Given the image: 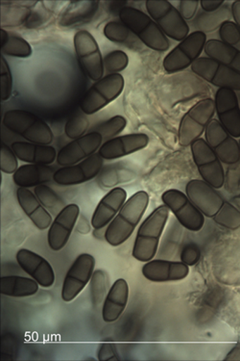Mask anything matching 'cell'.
<instances>
[{
  "instance_id": "6da1fadb",
  "label": "cell",
  "mask_w": 240,
  "mask_h": 361,
  "mask_svg": "<svg viewBox=\"0 0 240 361\" xmlns=\"http://www.w3.org/2000/svg\"><path fill=\"white\" fill-rule=\"evenodd\" d=\"M186 194L205 217L229 231L240 228V210L219 193L217 189L203 179H192L186 186Z\"/></svg>"
},
{
  "instance_id": "7a4b0ae2",
  "label": "cell",
  "mask_w": 240,
  "mask_h": 361,
  "mask_svg": "<svg viewBox=\"0 0 240 361\" xmlns=\"http://www.w3.org/2000/svg\"><path fill=\"white\" fill-rule=\"evenodd\" d=\"M149 202L150 197L147 192L139 191L132 195L107 226L104 234L107 243L113 247L125 243L134 233V229L138 228L149 208Z\"/></svg>"
},
{
  "instance_id": "3957f363",
  "label": "cell",
  "mask_w": 240,
  "mask_h": 361,
  "mask_svg": "<svg viewBox=\"0 0 240 361\" xmlns=\"http://www.w3.org/2000/svg\"><path fill=\"white\" fill-rule=\"evenodd\" d=\"M170 213L168 207L160 205L142 222L137 233L132 252L134 259L146 263L156 257Z\"/></svg>"
},
{
  "instance_id": "277c9868",
  "label": "cell",
  "mask_w": 240,
  "mask_h": 361,
  "mask_svg": "<svg viewBox=\"0 0 240 361\" xmlns=\"http://www.w3.org/2000/svg\"><path fill=\"white\" fill-rule=\"evenodd\" d=\"M120 20L149 49L165 52L170 49V42L162 29L146 13L137 8L126 6L120 11Z\"/></svg>"
},
{
  "instance_id": "5b68a950",
  "label": "cell",
  "mask_w": 240,
  "mask_h": 361,
  "mask_svg": "<svg viewBox=\"0 0 240 361\" xmlns=\"http://www.w3.org/2000/svg\"><path fill=\"white\" fill-rule=\"evenodd\" d=\"M2 123L8 130L23 137L26 142L46 146H50L53 142L54 134L50 126L43 118L26 110H8Z\"/></svg>"
},
{
  "instance_id": "8992f818",
  "label": "cell",
  "mask_w": 240,
  "mask_h": 361,
  "mask_svg": "<svg viewBox=\"0 0 240 361\" xmlns=\"http://www.w3.org/2000/svg\"><path fill=\"white\" fill-rule=\"evenodd\" d=\"M215 115V99L208 97L196 102L182 118L178 128L179 145L191 147L196 140L201 138Z\"/></svg>"
},
{
  "instance_id": "52a82bcc",
  "label": "cell",
  "mask_w": 240,
  "mask_h": 361,
  "mask_svg": "<svg viewBox=\"0 0 240 361\" xmlns=\"http://www.w3.org/2000/svg\"><path fill=\"white\" fill-rule=\"evenodd\" d=\"M125 81L120 73L107 75L92 84L80 102L81 111L94 115L106 107L122 94Z\"/></svg>"
},
{
  "instance_id": "ba28073f",
  "label": "cell",
  "mask_w": 240,
  "mask_h": 361,
  "mask_svg": "<svg viewBox=\"0 0 240 361\" xmlns=\"http://www.w3.org/2000/svg\"><path fill=\"white\" fill-rule=\"evenodd\" d=\"M145 8L168 38L182 42L189 35V26L180 12L168 0H147Z\"/></svg>"
},
{
  "instance_id": "9c48e42d",
  "label": "cell",
  "mask_w": 240,
  "mask_h": 361,
  "mask_svg": "<svg viewBox=\"0 0 240 361\" xmlns=\"http://www.w3.org/2000/svg\"><path fill=\"white\" fill-rule=\"evenodd\" d=\"M207 35L203 31H194L180 42L163 59V67L172 75L191 67L204 51Z\"/></svg>"
},
{
  "instance_id": "30bf717a",
  "label": "cell",
  "mask_w": 240,
  "mask_h": 361,
  "mask_svg": "<svg viewBox=\"0 0 240 361\" xmlns=\"http://www.w3.org/2000/svg\"><path fill=\"white\" fill-rule=\"evenodd\" d=\"M79 65L92 81L104 78V63L96 38L89 31L79 30L73 38Z\"/></svg>"
},
{
  "instance_id": "8fae6325",
  "label": "cell",
  "mask_w": 240,
  "mask_h": 361,
  "mask_svg": "<svg viewBox=\"0 0 240 361\" xmlns=\"http://www.w3.org/2000/svg\"><path fill=\"white\" fill-rule=\"evenodd\" d=\"M192 159L203 180L213 188L221 189L225 183L223 163L205 139H198L191 146Z\"/></svg>"
},
{
  "instance_id": "7c38bea8",
  "label": "cell",
  "mask_w": 240,
  "mask_h": 361,
  "mask_svg": "<svg viewBox=\"0 0 240 361\" xmlns=\"http://www.w3.org/2000/svg\"><path fill=\"white\" fill-rule=\"evenodd\" d=\"M162 200L187 231L197 233L204 228L205 216L180 190H168L162 195Z\"/></svg>"
},
{
  "instance_id": "4fadbf2b",
  "label": "cell",
  "mask_w": 240,
  "mask_h": 361,
  "mask_svg": "<svg viewBox=\"0 0 240 361\" xmlns=\"http://www.w3.org/2000/svg\"><path fill=\"white\" fill-rule=\"evenodd\" d=\"M191 71L218 89L240 91V73L208 57H200L191 65Z\"/></svg>"
},
{
  "instance_id": "5bb4252c",
  "label": "cell",
  "mask_w": 240,
  "mask_h": 361,
  "mask_svg": "<svg viewBox=\"0 0 240 361\" xmlns=\"http://www.w3.org/2000/svg\"><path fill=\"white\" fill-rule=\"evenodd\" d=\"M96 267V258L89 254H82L70 266L64 279L62 288V299L70 302L91 283Z\"/></svg>"
},
{
  "instance_id": "9a60e30c",
  "label": "cell",
  "mask_w": 240,
  "mask_h": 361,
  "mask_svg": "<svg viewBox=\"0 0 240 361\" xmlns=\"http://www.w3.org/2000/svg\"><path fill=\"white\" fill-rule=\"evenodd\" d=\"M205 140L226 165H236L240 161L239 143L221 126L218 120H213L205 131Z\"/></svg>"
},
{
  "instance_id": "2e32d148",
  "label": "cell",
  "mask_w": 240,
  "mask_h": 361,
  "mask_svg": "<svg viewBox=\"0 0 240 361\" xmlns=\"http://www.w3.org/2000/svg\"><path fill=\"white\" fill-rule=\"evenodd\" d=\"M103 165L104 159L97 152L77 164L58 169L54 173L53 180L62 186L88 183L99 175Z\"/></svg>"
},
{
  "instance_id": "e0dca14e",
  "label": "cell",
  "mask_w": 240,
  "mask_h": 361,
  "mask_svg": "<svg viewBox=\"0 0 240 361\" xmlns=\"http://www.w3.org/2000/svg\"><path fill=\"white\" fill-rule=\"evenodd\" d=\"M104 143L102 136L94 131H89L81 138L72 140L58 152V165L67 167L77 164L99 152Z\"/></svg>"
},
{
  "instance_id": "ac0fdd59",
  "label": "cell",
  "mask_w": 240,
  "mask_h": 361,
  "mask_svg": "<svg viewBox=\"0 0 240 361\" xmlns=\"http://www.w3.org/2000/svg\"><path fill=\"white\" fill-rule=\"evenodd\" d=\"M79 215L80 207L75 204H68L59 214L56 215L47 234V242L50 249L54 252H60L67 246L77 223Z\"/></svg>"
},
{
  "instance_id": "d6986e66",
  "label": "cell",
  "mask_w": 240,
  "mask_h": 361,
  "mask_svg": "<svg viewBox=\"0 0 240 361\" xmlns=\"http://www.w3.org/2000/svg\"><path fill=\"white\" fill-rule=\"evenodd\" d=\"M215 104L218 122L234 138H240V106L236 92L218 89Z\"/></svg>"
},
{
  "instance_id": "ffe728a7",
  "label": "cell",
  "mask_w": 240,
  "mask_h": 361,
  "mask_svg": "<svg viewBox=\"0 0 240 361\" xmlns=\"http://www.w3.org/2000/svg\"><path fill=\"white\" fill-rule=\"evenodd\" d=\"M149 137L144 133L127 134L104 142L99 154L104 160H115L133 154L149 147Z\"/></svg>"
},
{
  "instance_id": "44dd1931",
  "label": "cell",
  "mask_w": 240,
  "mask_h": 361,
  "mask_svg": "<svg viewBox=\"0 0 240 361\" xmlns=\"http://www.w3.org/2000/svg\"><path fill=\"white\" fill-rule=\"evenodd\" d=\"M18 264L30 278L35 279L39 286L49 288L55 283V273L46 258L32 250L22 249L15 255Z\"/></svg>"
},
{
  "instance_id": "7402d4cb",
  "label": "cell",
  "mask_w": 240,
  "mask_h": 361,
  "mask_svg": "<svg viewBox=\"0 0 240 361\" xmlns=\"http://www.w3.org/2000/svg\"><path fill=\"white\" fill-rule=\"evenodd\" d=\"M189 266L182 262L152 259L145 263L141 269L142 275L156 283H176L189 275Z\"/></svg>"
},
{
  "instance_id": "603a6c76",
  "label": "cell",
  "mask_w": 240,
  "mask_h": 361,
  "mask_svg": "<svg viewBox=\"0 0 240 361\" xmlns=\"http://www.w3.org/2000/svg\"><path fill=\"white\" fill-rule=\"evenodd\" d=\"M127 200V192L115 187L100 200L91 217V226L96 231L106 228L120 212Z\"/></svg>"
},
{
  "instance_id": "cb8c5ba5",
  "label": "cell",
  "mask_w": 240,
  "mask_h": 361,
  "mask_svg": "<svg viewBox=\"0 0 240 361\" xmlns=\"http://www.w3.org/2000/svg\"><path fill=\"white\" fill-rule=\"evenodd\" d=\"M129 286L124 279H118L110 286L103 302L102 318L104 322L113 323L122 315L128 305Z\"/></svg>"
},
{
  "instance_id": "d4e9b609",
  "label": "cell",
  "mask_w": 240,
  "mask_h": 361,
  "mask_svg": "<svg viewBox=\"0 0 240 361\" xmlns=\"http://www.w3.org/2000/svg\"><path fill=\"white\" fill-rule=\"evenodd\" d=\"M17 200L23 212L28 216L37 228L46 231L50 228L53 219L49 210L41 204L35 193L28 188L18 187Z\"/></svg>"
},
{
  "instance_id": "484cf974",
  "label": "cell",
  "mask_w": 240,
  "mask_h": 361,
  "mask_svg": "<svg viewBox=\"0 0 240 361\" xmlns=\"http://www.w3.org/2000/svg\"><path fill=\"white\" fill-rule=\"evenodd\" d=\"M11 147L18 160L27 164L51 165L57 160L58 152L52 146L30 142H14Z\"/></svg>"
},
{
  "instance_id": "4316f807",
  "label": "cell",
  "mask_w": 240,
  "mask_h": 361,
  "mask_svg": "<svg viewBox=\"0 0 240 361\" xmlns=\"http://www.w3.org/2000/svg\"><path fill=\"white\" fill-rule=\"evenodd\" d=\"M56 170L49 165L25 164L20 166L13 175V180L18 187L32 188L53 180Z\"/></svg>"
},
{
  "instance_id": "83f0119b",
  "label": "cell",
  "mask_w": 240,
  "mask_h": 361,
  "mask_svg": "<svg viewBox=\"0 0 240 361\" xmlns=\"http://www.w3.org/2000/svg\"><path fill=\"white\" fill-rule=\"evenodd\" d=\"M99 1H71L59 20L61 27H73L91 20L99 11Z\"/></svg>"
},
{
  "instance_id": "f1b7e54d",
  "label": "cell",
  "mask_w": 240,
  "mask_h": 361,
  "mask_svg": "<svg viewBox=\"0 0 240 361\" xmlns=\"http://www.w3.org/2000/svg\"><path fill=\"white\" fill-rule=\"evenodd\" d=\"M204 51L207 57L240 73V50L236 47L228 46L220 39H210L206 43Z\"/></svg>"
},
{
  "instance_id": "f546056e",
  "label": "cell",
  "mask_w": 240,
  "mask_h": 361,
  "mask_svg": "<svg viewBox=\"0 0 240 361\" xmlns=\"http://www.w3.org/2000/svg\"><path fill=\"white\" fill-rule=\"evenodd\" d=\"M39 284L32 278L7 276L0 279V293L12 298L33 296L39 291Z\"/></svg>"
},
{
  "instance_id": "4dcf8cb0",
  "label": "cell",
  "mask_w": 240,
  "mask_h": 361,
  "mask_svg": "<svg viewBox=\"0 0 240 361\" xmlns=\"http://www.w3.org/2000/svg\"><path fill=\"white\" fill-rule=\"evenodd\" d=\"M1 35V54L15 58H29L33 54L31 44L18 34L0 29Z\"/></svg>"
},
{
  "instance_id": "1f68e13d",
  "label": "cell",
  "mask_w": 240,
  "mask_h": 361,
  "mask_svg": "<svg viewBox=\"0 0 240 361\" xmlns=\"http://www.w3.org/2000/svg\"><path fill=\"white\" fill-rule=\"evenodd\" d=\"M103 34L112 43L120 44V46L132 49H136L139 42H141L120 20H112V22L108 23L103 29Z\"/></svg>"
},
{
  "instance_id": "d6a6232c",
  "label": "cell",
  "mask_w": 240,
  "mask_h": 361,
  "mask_svg": "<svg viewBox=\"0 0 240 361\" xmlns=\"http://www.w3.org/2000/svg\"><path fill=\"white\" fill-rule=\"evenodd\" d=\"M34 193H35L37 197H38L39 202H41V204H43L49 212H51L52 214H59V213L67 207L64 200H63L53 189L50 188V187L46 185V184H42V185L35 187Z\"/></svg>"
},
{
  "instance_id": "836d02e7",
  "label": "cell",
  "mask_w": 240,
  "mask_h": 361,
  "mask_svg": "<svg viewBox=\"0 0 240 361\" xmlns=\"http://www.w3.org/2000/svg\"><path fill=\"white\" fill-rule=\"evenodd\" d=\"M126 126H127V120L123 116L118 115L96 126L91 131L99 133L102 136L103 141L106 142L120 135Z\"/></svg>"
},
{
  "instance_id": "e575fe53",
  "label": "cell",
  "mask_w": 240,
  "mask_h": 361,
  "mask_svg": "<svg viewBox=\"0 0 240 361\" xmlns=\"http://www.w3.org/2000/svg\"><path fill=\"white\" fill-rule=\"evenodd\" d=\"M91 292L92 304L99 305L104 302L108 292V278L106 273L102 270H97L92 275L91 279Z\"/></svg>"
},
{
  "instance_id": "d590c367",
  "label": "cell",
  "mask_w": 240,
  "mask_h": 361,
  "mask_svg": "<svg viewBox=\"0 0 240 361\" xmlns=\"http://www.w3.org/2000/svg\"><path fill=\"white\" fill-rule=\"evenodd\" d=\"M89 128V122L87 115L83 112L77 113L68 118L65 126V134L68 138L76 140L86 135Z\"/></svg>"
},
{
  "instance_id": "8d00e7d4",
  "label": "cell",
  "mask_w": 240,
  "mask_h": 361,
  "mask_svg": "<svg viewBox=\"0 0 240 361\" xmlns=\"http://www.w3.org/2000/svg\"><path fill=\"white\" fill-rule=\"evenodd\" d=\"M104 70L108 75L120 73L127 68L129 65V57L127 54L122 50H113L103 57Z\"/></svg>"
},
{
  "instance_id": "74e56055",
  "label": "cell",
  "mask_w": 240,
  "mask_h": 361,
  "mask_svg": "<svg viewBox=\"0 0 240 361\" xmlns=\"http://www.w3.org/2000/svg\"><path fill=\"white\" fill-rule=\"evenodd\" d=\"M18 168H20L18 158L14 150L8 145L1 143V149H0V171L1 173L14 175Z\"/></svg>"
},
{
  "instance_id": "f35d334b",
  "label": "cell",
  "mask_w": 240,
  "mask_h": 361,
  "mask_svg": "<svg viewBox=\"0 0 240 361\" xmlns=\"http://www.w3.org/2000/svg\"><path fill=\"white\" fill-rule=\"evenodd\" d=\"M0 81H1V99L7 102L12 97L13 76L11 68L2 55L0 58Z\"/></svg>"
},
{
  "instance_id": "ab89813d",
  "label": "cell",
  "mask_w": 240,
  "mask_h": 361,
  "mask_svg": "<svg viewBox=\"0 0 240 361\" xmlns=\"http://www.w3.org/2000/svg\"><path fill=\"white\" fill-rule=\"evenodd\" d=\"M219 37L224 44L234 47L240 43V29L236 23L225 20L219 27Z\"/></svg>"
},
{
  "instance_id": "60d3db41",
  "label": "cell",
  "mask_w": 240,
  "mask_h": 361,
  "mask_svg": "<svg viewBox=\"0 0 240 361\" xmlns=\"http://www.w3.org/2000/svg\"><path fill=\"white\" fill-rule=\"evenodd\" d=\"M200 1L198 0H182L179 2V12L184 18V20H191L196 14L198 7H199Z\"/></svg>"
},
{
  "instance_id": "b9f144b4",
  "label": "cell",
  "mask_w": 240,
  "mask_h": 361,
  "mask_svg": "<svg viewBox=\"0 0 240 361\" xmlns=\"http://www.w3.org/2000/svg\"><path fill=\"white\" fill-rule=\"evenodd\" d=\"M200 255H201L200 250L195 245H189L182 252V262L189 266H194L199 262Z\"/></svg>"
},
{
  "instance_id": "7bdbcfd3",
  "label": "cell",
  "mask_w": 240,
  "mask_h": 361,
  "mask_svg": "<svg viewBox=\"0 0 240 361\" xmlns=\"http://www.w3.org/2000/svg\"><path fill=\"white\" fill-rule=\"evenodd\" d=\"M99 360H118V357L115 346L112 344H103L99 352Z\"/></svg>"
},
{
  "instance_id": "ee69618b",
  "label": "cell",
  "mask_w": 240,
  "mask_h": 361,
  "mask_svg": "<svg viewBox=\"0 0 240 361\" xmlns=\"http://www.w3.org/2000/svg\"><path fill=\"white\" fill-rule=\"evenodd\" d=\"M223 4L224 0H201L200 1V6L207 13L217 11Z\"/></svg>"
},
{
  "instance_id": "f6af8a7d",
  "label": "cell",
  "mask_w": 240,
  "mask_h": 361,
  "mask_svg": "<svg viewBox=\"0 0 240 361\" xmlns=\"http://www.w3.org/2000/svg\"><path fill=\"white\" fill-rule=\"evenodd\" d=\"M232 15H233L234 23L240 29V0H236L232 4Z\"/></svg>"
},
{
  "instance_id": "bcb514c9",
  "label": "cell",
  "mask_w": 240,
  "mask_h": 361,
  "mask_svg": "<svg viewBox=\"0 0 240 361\" xmlns=\"http://www.w3.org/2000/svg\"><path fill=\"white\" fill-rule=\"evenodd\" d=\"M239 147H240V140H239Z\"/></svg>"
}]
</instances>
